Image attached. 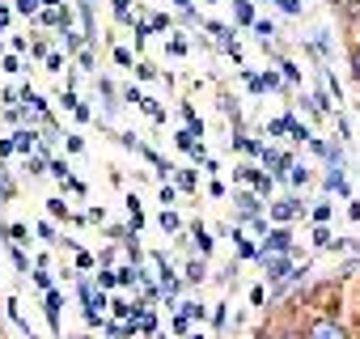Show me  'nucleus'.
I'll return each mask as SVG.
<instances>
[{
  "label": "nucleus",
  "mask_w": 360,
  "mask_h": 339,
  "mask_svg": "<svg viewBox=\"0 0 360 339\" xmlns=\"http://www.w3.org/2000/svg\"><path fill=\"white\" fill-rule=\"evenodd\" d=\"M259 259H263V267H267V276H271V280H284V276L292 271V263H288L284 255H267V250H259Z\"/></svg>",
  "instance_id": "f257e3e1"
},
{
  "label": "nucleus",
  "mask_w": 360,
  "mask_h": 339,
  "mask_svg": "<svg viewBox=\"0 0 360 339\" xmlns=\"http://www.w3.org/2000/svg\"><path fill=\"white\" fill-rule=\"evenodd\" d=\"M288 246H292V234H288V229H271V234H267V246H263V250H267V255H284Z\"/></svg>",
  "instance_id": "f03ea898"
},
{
  "label": "nucleus",
  "mask_w": 360,
  "mask_h": 339,
  "mask_svg": "<svg viewBox=\"0 0 360 339\" xmlns=\"http://www.w3.org/2000/svg\"><path fill=\"white\" fill-rule=\"evenodd\" d=\"M309 339H347V335H343V326H335V322L326 318V322H318V326L309 331Z\"/></svg>",
  "instance_id": "7ed1b4c3"
},
{
  "label": "nucleus",
  "mask_w": 360,
  "mask_h": 339,
  "mask_svg": "<svg viewBox=\"0 0 360 339\" xmlns=\"http://www.w3.org/2000/svg\"><path fill=\"white\" fill-rule=\"evenodd\" d=\"M297 208H301L297 200H284V204H276V208H271V217H276V221H288V217H297Z\"/></svg>",
  "instance_id": "20e7f679"
},
{
  "label": "nucleus",
  "mask_w": 360,
  "mask_h": 339,
  "mask_svg": "<svg viewBox=\"0 0 360 339\" xmlns=\"http://www.w3.org/2000/svg\"><path fill=\"white\" fill-rule=\"evenodd\" d=\"M233 13H238V22H242V26H255V9H250V0H238Z\"/></svg>",
  "instance_id": "39448f33"
},
{
  "label": "nucleus",
  "mask_w": 360,
  "mask_h": 339,
  "mask_svg": "<svg viewBox=\"0 0 360 339\" xmlns=\"http://www.w3.org/2000/svg\"><path fill=\"white\" fill-rule=\"evenodd\" d=\"M238 208H242V217H259V200H255V196H246V191L238 196Z\"/></svg>",
  "instance_id": "423d86ee"
},
{
  "label": "nucleus",
  "mask_w": 360,
  "mask_h": 339,
  "mask_svg": "<svg viewBox=\"0 0 360 339\" xmlns=\"http://www.w3.org/2000/svg\"><path fill=\"white\" fill-rule=\"evenodd\" d=\"M47 318L51 326H60V293H47Z\"/></svg>",
  "instance_id": "0eeeda50"
},
{
  "label": "nucleus",
  "mask_w": 360,
  "mask_h": 339,
  "mask_svg": "<svg viewBox=\"0 0 360 339\" xmlns=\"http://www.w3.org/2000/svg\"><path fill=\"white\" fill-rule=\"evenodd\" d=\"M246 179H250V183H255V187H259L263 196L271 191V179H267V174H259V170H246Z\"/></svg>",
  "instance_id": "6e6552de"
},
{
  "label": "nucleus",
  "mask_w": 360,
  "mask_h": 339,
  "mask_svg": "<svg viewBox=\"0 0 360 339\" xmlns=\"http://www.w3.org/2000/svg\"><path fill=\"white\" fill-rule=\"evenodd\" d=\"M191 238L200 242V255H208V250H212V238L204 234V225H195V229H191Z\"/></svg>",
  "instance_id": "1a4fd4ad"
},
{
  "label": "nucleus",
  "mask_w": 360,
  "mask_h": 339,
  "mask_svg": "<svg viewBox=\"0 0 360 339\" xmlns=\"http://www.w3.org/2000/svg\"><path fill=\"white\" fill-rule=\"evenodd\" d=\"M13 148H22V153H30V148H34V136H30V132H18V140H13Z\"/></svg>",
  "instance_id": "9d476101"
},
{
  "label": "nucleus",
  "mask_w": 360,
  "mask_h": 339,
  "mask_svg": "<svg viewBox=\"0 0 360 339\" xmlns=\"http://www.w3.org/2000/svg\"><path fill=\"white\" fill-rule=\"evenodd\" d=\"M115 18H119V22L131 18V5H127V0H115Z\"/></svg>",
  "instance_id": "9b49d317"
},
{
  "label": "nucleus",
  "mask_w": 360,
  "mask_h": 339,
  "mask_svg": "<svg viewBox=\"0 0 360 339\" xmlns=\"http://www.w3.org/2000/svg\"><path fill=\"white\" fill-rule=\"evenodd\" d=\"M255 30H259V39H263V43L276 34V26H271V22H255Z\"/></svg>",
  "instance_id": "f8f14e48"
},
{
  "label": "nucleus",
  "mask_w": 360,
  "mask_h": 339,
  "mask_svg": "<svg viewBox=\"0 0 360 339\" xmlns=\"http://www.w3.org/2000/svg\"><path fill=\"white\" fill-rule=\"evenodd\" d=\"M43 0H18V13H39Z\"/></svg>",
  "instance_id": "ddd939ff"
},
{
  "label": "nucleus",
  "mask_w": 360,
  "mask_h": 339,
  "mask_svg": "<svg viewBox=\"0 0 360 339\" xmlns=\"http://www.w3.org/2000/svg\"><path fill=\"white\" fill-rule=\"evenodd\" d=\"M47 208H51V217H68V208H64V200H47Z\"/></svg>",
  "instance_id": "4468645a"
},
{
  "label": "nucleus",
  "mask_w": 360,
  "mask_h": 339,
  "mask_svg": "<svg viewBox=\"0 0 360 339\" xmlns=\"http://www.w3.org/2000/svg\"><path fill=\"white\" fill-rule=\"evenodd\" d=\"M161 229H169V234H174V229H178V217H174V212H161Z\"/></svg>",
  "instance_id": "2eb2a0df"
},
{
  "label": "nucleus",
  "mask_w": 360,
  "mask_h": 339,
  "mask_svg": "<svg viewBox=\"0 0 360 339\" xmlns=\"http://www.w3.org/2000/svg\"><path fill=\"white\" fill-rule=\"evenodd\" d=\"M178 187H183V191H195V179L187 174V170H183V174H178Z\"/></svg>",
  "instance_id": "dca6fc26"
},
{
  "label": "nucleus",
  "mask_w": 360,
  "mask_h": 339,
  "mask_svg": "<svg viewBox=\"0 0 360 339\" xmlns=\"http://www.w3.org/2000/svg\"><path fill=\"white\" fill-rule=\"evenodd\" d=\"M187 280H204V263H191L187 267Z\"/></svg>",
  "instance_id": "f3484780"
},
{
  "label": "nucleus",
  "mask_w": 360,
  "mask_h": 339,
  "mask_svg": "<svg viewBox=\"0 0 360 339\" xmlns=\"http://www.w3.org/2000/svg\"><path fill=\"white\" fill-rule=\"evenodd\" d=\"M352 72H356V77H360V43H356V47H352Z\"/></svg>",
  "instance_id": "a211bd4d"
},
{
  "label": "nucleus",
  "mask_w": 360,
  "mask_h": 339,
  "mask_svg": "<svg viewBox=\"0 0 360 339\" xmlns=\"http://www.w3.org/2000/svg\"><path fill=\"white\" fill-rule=\"evenodd\" d=\"M9 26V9H0V30H5Z\"/></svg>",
  "instance_id": "6ab92c4d"
},
{
  "label": "nucleus",
  "mask_w": 360,
  "mask_h": 339,
  "mask_svg": "<svg viewBox=\"0 0 360 339\" xmlns=\"http://www.w3.org/2000/svg\"><path fill=\"white\" fill-rule=\"evenodd\" d=\"M174 5H178V9H191V0H174Z\"/></svg>",
  "instance_id": "aec40b11"
},
{
  "label": "nucleus",
  "mask_w": 360,
  "mask_h": 339,
  "mask_svg": "<svg viewBox=\"0 0 360 339\" xmlns=\"http://www.w3.org/2000/svg\"><path fill=\"white\" fill-rule=\"evenodd\" d=\"M43 5H51V9H60V5H64V0H43Z\"/></svg>",
  "instance_id": "412c9836"
},
{
  "label": "nucleus",
  "mask_w": 360,
  "mask_h": 339,
  "mask_svg": "<svg viewBox=\"0 0 360 339\" xmlns=\"http://www.w3.org/2000/svg\"><path fill=\"white\" fill-rule=\"evenodd\" d=\"M330 5H347V0H330Z\"/></svg>",
  "instance_id": "4be33fe9"
}]
</instances>
